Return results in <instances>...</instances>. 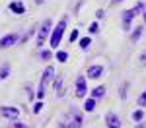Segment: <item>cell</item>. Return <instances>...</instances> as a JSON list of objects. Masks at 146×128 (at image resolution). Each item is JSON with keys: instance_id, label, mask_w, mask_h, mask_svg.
Returning a JSON list of instances; mask_svg holds the SVG:
<instances>
[{"instance_id": "cell-15", "label": "cell", "mask_w": 146, "mask_h": 128, "mask_svg": "<svg viewBox=\"0 0 146 128\" xmlns=\"http://www.w3.org/2000/svg\"><path fill=\"white\" fill-rule=\"evenodd\" d=\"M78 45H80L82 51H88L90 45H92V39H90V37H82V39H78Z\"/></svg>"}, {"instance_id": "cell-31", "label": "cell", "mask_w": 146, "mask_h": 128, "mask_svg": "<svg viewBox=\"0 0 146 128\" xmlns=\"http://www.w3.org/2000/svg\"><path fill=\"white\" fill-rule=\"evenodd\" d=\"M35 4H43V2H45V0H33Z\"/></svg>"}, {"instance_id": "cell-14", "label": "cell", "mask_w": 146, "mask_h": 128, "mask_svg": "<svg viewBox=\"0 0 146 128\" xmlns=\"http://www.w3.org/2000/svg\"><path fill=\"white\" fill-rule=\"evenodd\" d=\"M55 89H56V97H62L64 87H62V78H60V76H58V78H55Z\"/></svg>"}, {"instance_id": "cell-1", "label": "cell", "mask_w": 146, "mask_h": 128, "mask_svg": "<svg viewBox=\"0 0 146 128\" xmlns=\"http://www.w3.org/2000/svg\"><path fill=\"white\" fill-rule=\"evenodd\" d=\"M66 18H60V22L56 23L51 31V37H49V47L51 49H58V45L62 43V37H64V31H66Z\"/></svg>"}, {"instance_id": "cell-20", "label": "cell", "mask_w": 146, "mask_h": 128, "mask_svg": "<svg viewBox=\"0 0 146 128\" xmlns=\"http://www.w3.org/2000/svg\"><path fill=\"white\" fill-rule=\"evenodd\" d=\"M142 10H144V2H136L135 6H133V12H135L136 16H140V14H142Z\"/></svg>"}, {"instance_id": "cell-13", "label": "cell", "mask_w": 146, "mask_h": 128, "mask_svg": "<svg viewBox=\"0 0 146 128\" xmlns=\"http://www.w3.org/2000/svg\"><path fill=\"white\" fill-rule=\"evenodd\" d=\"M94 109H96V99H94V97L90 95V97L84 101V111H86V113H92Z\"/></svg>"}, {"instance_id": "cell-24", "label": "cell", "mask_w": 146, "mask_h": 128, "mask_svg": "<svg viewBox=\"0 0 146 128\" xmlns=\"http://www.w3.org/2000/svg\"><path fill=\"white\" fill-rule=\"evenodd\" d=\"M138 107H146V91L138 95Z\"/></svg>"}, {"instance_id": "cell-5", "label": "cell", "mask_w": 146, "mask_h": 128, "mask_svg": "<svg viewBox=\"0 0 146 128\" xmlns=\"http://www.w3.org/2000/svg\"><path fill=\"white\" fill-rule=\"evenodd\" d=\"M0 116L6 118V120H18L20 118V109L18 107H10V105H2L0 107Z\"/></svg>"}, {"instance_id": "cell-30", "label": "cell", "mask_w": 146, "mask_h": 128, "mask_svg": "<svg viewBox=\"0 0 146 128\" xmlns=\"http://www.w3.org/2000/svg\"><path fill=\"white\" fill-rule=\"evenodd\" d=\"M119 2H123V0H111V4H113V6H117Z\"/></svg>"}, {"instance_id": "cell-25", "label": "cell", "mask_w": 146, "mask_h": 128, "mask_svg": "<svg viewBox=\"0 0 146 128\" xmlns=\"http://www.w3.org/2000/svg\"><path fill=\"white\" fill-rule=\"evenodd\" d=\"M138 64L140 66H146V51H142V54L138 56Z\"/></svg>"}, {"instance_id": "cell-4", "label": "cell", "mask_w": 146, "mask_h": 128, "mask_svg": "<svg viewBox=\"0 0 146 128\" xmlns=\"http://www.w3.org/2000/svg\"><path fill=\"white\" fill-rule=\"evenodd\" d=\"M55 78V68L53 66H47L43 70V74H41V80H39V87H37V97L39 99H43L45 97V89H47V83Z\"/></svg>"}, {"instance_id": "cell-19", "label": "cell", "mask_w": 146, "mask_h": 128, "mask_svg": "<svg viewBox=\"0 0 146 128\" xmlns=\"http://www.w3.org/2000/svg\"><path fill=\"white\" fill-rule=\"evenodd\" d=\"M56 60H58V62H66L68 60V53L66 51H56Z\"/></svg>"}, {"instance_id": "cell-18", "label": "cell", "mask_w": 146, "mask_h": 128, "mask_svg": "<svg viewBox=\"0 0 146 128\" xmlns=\"http://www.w3.org/2000/svg\"><path fill=\"white\" fill-rule=\"evenodd\" d=\"M8 74H10V66H8V64H4V66L0 68V81L6 80V78H8Z\"/></svg>"}, {"instance_id": "cell-12", "label": "cell", "mask_w": 146, "mask_h": 128, "mask_svg": "<svg viewBox=\"0 0 146 128\" xmlns=\"http://www.w3.org/2000/svg\"><path fill=\"white\" fill-rule=\"evenodd\" d=\"M105 91H107V89H105V85H98V87H94V89L90 91V95L94 97V99H100V97L105 95Z\"/></svg>"}, {"instance_id": "cell-17", "label": "cell", "mask_w": 146, "mask_h": 128, "mask_svg": "<svg viewBox=\"0 0 146 128\" xmlns=\"http://www.w3.org/2000/svg\"><path fill=\"white\" fill-rule=\"evenodd\" d=\"M142 118H144V111H142V109H136L135 113H133V120H135V122H140Z\"/></svg>"}, {"instance_id": "cell-8", "label": "cell", "mask_w": 146, "mask_h": 128, "mask_svg": "<svg viewBox=\"0 0 146 128\" xmlns=\"http://www.w3.org/2000/svg\"><path fill=\"white\" fill-rule=\"evenodd\" d=\"M86 93H88V83H86V76H80L78 80H76V87H74V95L82 99V97H86Z\"/></svg>"}, {"instance_id": "cell-23", "label": "cell", "mask_w": 146, "mask_h": 128, "mask_svg": "<svg viewBox=\"0 0 146 128\" xmlns=\"http://www.w3.org/2000/svg\"><path fill=\"white\" fill-rule=\"evenodd\" d=\"M80 39V33H78V29H72L70 31V43H76Z\"/></svg>"}, {"instance_id": "cell-10", "label": "cell", "mask_w": 146, "mask_h": 128, "mask_svg": "<svg viewBox=\"0 0 146 128\" xmlns=\"http://www.w3.org/2000/svg\"><path fill=\"white\" fill-rule=\"evenodd\" d=\"M103 72H105V68H103L101 64L88 66V78H90V80H100L101 76H103Z\"/></svg>"}, {"instance_id": "cell-28", "label": "cell", "mask_w": 146, "mask_h": 128, "mask_svg": "<svg viewBox=\"0 0 146 128\" xmlns=\"http://www.w3.org/2000/svg\"><path fill=\"white\" fill-rule=\"evenodd\" d=\"M27 97H29V99H33V89H29V87H27Z\"/></svg>"}, {"instance_id": "cell-9", "label": "cell", "mask_w": 146, "mask_h": 128, "mask_svg": "<svg viewBox=\"0 0 146 128\" xmlns=\"http://www.w3.org/2000/svg\"><path fill=\"white\" fill-rule=\"evenodd\" d=\"M105 126L107 128H121V118H119V115L113 113V111L105 113Z\"/></svg>"}, {"instance_id": "cell-26", "label": "cell", "mask_w": 146, "mask_h": 128, "mask_svg": "<svg viewBox=\"0 0 146 128\" xmlns=\"http://www.w3.org/2000/svg\"><path fill=\"white\" fill-rule=\"evenodd\" d=\"M98 29H100V25H98V23L94 22V23H92V25H90V29H88V31H90V33L94 35V33H98Z\"/></svg>"}, {"instance_id": "cell-6", "label": "cell", "mask_w": 146, "mask_h": 128, "mask_svg": "<svg viewBox=\"0 0 146 128\" xmlns=\"http://www.w3.org/2000/svg\"><path fill=\"white\" fill-rule=\"evenodd\" d=\"M20 43V35L18 33H6L2 39H0V51H6V49H10V47H14V45H18Z\"/></svg>"}, {"instance_id": "cell-3", "label": "cell", "mask_w": 146, "mask_h": 128, "mask_svg": "<svg viewBox=\"0 0 146 128\" xmlns=\"http://www.w3.org/2000/svg\"><path fill=\"white\" fill-rule=\"evenodd\" d=\"M51 31H53V20H43V23L39 25V29H37V47L39 49H43V45H45V41L49 39V35H51Z\"/></svg>"}, {"instance_id": "cell-7", "label": "cell", "mask_w": 146, "mask_h": 128, "mask_svg": "<svg viewBox=\"0 0 146 128\" xmlns=\"http://www.w3.org/2000/svg\"><path fill=\"white\" fill-rule=\"evenodd\" d=\"M136 18V14L133 12V8L131 10H125L123 14H121V25H123V31H131L133 29V20Z\"/></svg>"}, {"instance_id": "cell-16", "label": "cell", "mask_w": 146, "mask_h": 128, "mask_svg": "<svg viewBox=\"0 0 146 128\" xmlns=\"http://www.w3.org/2000/svg\"><path fill=\"white\" fill-rule=\"evenodd\" d=\"M142 29H144V27H142V25H138L135 31L131 33V41H133V43H136V41L140 39V35H142Z\"/></svg>"}, {"instance_id": "cell-11", "label": "cell", "mask_w": 146, "mask_h": 128, "mask_svg": "<svg viewBox=\"0 0 146 128\" xmlns=\"http://www.w3.org/2000/svg\"><path fill=\"white\" fill-rule=\"evenodd\" d=\"M8 8L12 10V14H18V16L25 12V8H23V4L20 2V0H16V2H10V6H8Z\"/></svg>"}, {"instance_id": "cell-22", "label": "cell", "mask_w": 146, "mask_h": 128, "mask_svg": "<svg viewBox=\"0 0 146 128\" xmlns=\"http://www.w3.org/2000/svg\"><path fill=\"white\" fill-rule=\"evenodd\" d=\"M10 128H27V124H25V122H20V120H12Z\"/></svg>"}, {"instance_id": "cell-2", "label": "cell", "mask_w": 146, "mask_h": 128, "mask_svg": "<svg viewBox=\"0 0 146 128\" xmlns=\"http://www.w3.org/2000/svg\"><path fill=\"white\" fill-rule=\"evenodd\" d=\"M84 124V116L78 109H70L64 116V120L60 122V128H82Z\"/></svg>"}, {"instance_id": "cell-29", "label": "cell", "mask_w": 146, "mask_h": 128, "mask_svg": "<svg viewBox=\"0 0 146 128\" xmlns=\"http://www.w3.org/2000/svg\"><path fill=\"white\" fill-rule=\"evenodd\" d=\"M142 20H144V23H146V2H144V10H142Z\"/></svg>"}, {"instance_id": "cell-21", "label": "cell", "mask_w": 146, "mask_h": 128, "mask_svg": "<svg viewBox=\"0 0 146 128\" xmlns=\"http://www.w3.org/2000/svg\"><path fill=\"white\" fill-rule=\"evenodd\" d=\"M51 56H53V53L49 49H43L41 51V60H51Z\"/></svg>"}, {"instance_id": "cell-27", "label": "cell", "mask_w": 146, "mask_h": 128, "mask_svg": "<svg viewBox=\"0 0 146 128\" xmlns=\"http://www.w3.org/2000/svg\"><path fill=\"white\" fill-rule=\"evenodd\" d=\"M41 109H43V103H41V101L33 105V113H35V115H37V113H41Z\"/></svg>"}]
</instances>
